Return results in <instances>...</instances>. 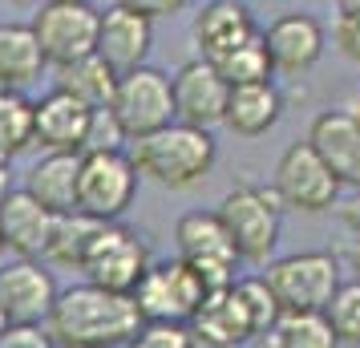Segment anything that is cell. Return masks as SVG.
<instances>
[{
    "mask_svg": "<svg viewBox=\"0 0 360 348\" xmlns=\"http://www.w3.org/2000/svg\"><path fill=\"white\" fill-rule=\"evenodd\" d=\"M142 324L134 296L105 292L98 283L61 288L45 316L53 348H126Z\"/></svg>",
    "mask_w": 360,
    "mask_h": 348,
    "instance_id": "6da1fadb",
    "label": "cell"
},
{
    "mask_svg": "<svg viewBox=\"0 0 360 348\" xmlns=\"http://www.w3.org/2000/svg\"><path fill=\"white\" fill-rule=\"evenodd\" d=\"M130 162L138 174L154 179L166 191H191L214 170L219 146H214L211 130H198L186 122H170L162 130L134 138L130 142Z\"/></svg>",
    "mask_w": 360,
    "mask_h": 348,
    "instance_id": "7a4b0ae2",
    "label": "cell"
},
{
    "mask_svg": "<svg viewBox=\"0 0 360 348\" xmlns=\"http://www.w3.org/2000/svg\"><path fill=\"white\" fill-rule=\"evenodd\" d=\"M214 215L227 227L231 247L243 264H267L271 259V251L279 243V215H283V202L271 186H235L223 195Z\"/></svg>",
    "mask_w": 360,
    "mask_h": 348,
    "instance_id": "3957f363",
    "label": "cell"
},
{
    "mask_svg": "<svg viewBox=\"0 0 360 348\" xmlns=\"http://www.w3.org/2000/svg\"><path fill=\"white\" fill-rule=\"evenodd\" d=\"M267 292L276 296L283 312H324L332 292L340 288V264L332 251H295L283 259H271L263 271Z\"/></svg>",
    "mask_w": 360,
    "mask_h": 348,
    "instance_id": "277c9868",
    "label": "cell"
},
{
    "mask_svg": "<svg viewBox=\"0 0 360 348\" xmlns=\"http://www.w3.org/2000/svg\"><path fill=\"white\" fill-rule=\"evenodd\" d=\"M138 170L126 150H94L77 162V211L98 223H117L138 199Z\"/></svg>",
    "mask_w": 360,
    "mask_h": 348,
    "instance_id": "5b68a950",
    "label": "cell"
},
{
    "mask_svg": "<svg viewBox=\"0 0 360 348\" xmlns=\"http://www.w3.org/2000/svg\"><path fill=\"white\" fill-rule=\"evenodd\" d=\"M146 267H150L146 239L117 219V223H101L98 227V235H94V243H89L77 271H85V283H98L105 292L130 296L138 288V280L146 276Z\"/></svg>",
    "mask_w": 360,
    "mask_h": 348,
    "instance_id": "8992f818",
    "label": "cell"
},
{
    "mask_svg": "<svg viewBox=\"0 0 360 348\" xmlns=\"http://www.w3.org/2000/svg\"><path fill=\"white\" fill-rule=\"evenodd\" d=\"M110 114L117 117V126L126 138H146V134L162 130L174 122V94H170V77L154 65H138L117 73L114 101Z\"/></svg>",
    "mask_w": 360,
    "mask_h": 348,
    "instance_id": "52a82bcc",
    "label": "cell"
},
{
    "mask_svg": "<svg viewBox=\"0 0 360 348\" xmlns=\"http://www.w3.org/2000/svg\"><path fill=\"white\" fill-rule=\"evenodd\" d=\"M174 243H179V259L195 267V276L202 280L207 292L235 283L239 255H235L227 227L219 223L214 211H186L174 223Z\"/></svg>",
    "mask_w": 360,
    "mask_h": 348,
    "instance_id": "ba28073f",
    "label": "cell"
},
{
    "mask_svg": "<svg viewBox=\"0 0 360 348\" xmlns=\"http://www.w3.org/2000/svg\"><path fill=\"white\" fill-rule=\"evenodd\" d=\"M142 320H170V324H191L195 308L202 304L207 288L195 276V267L182 259H166V264H150L146 276L138 280L130 292Z\"/></svg>",
    "mask_w": 360,
    "mask_h": 348,
    "instance_id": "9c48e42d",
    "label": "cell"
},
{
    "mask_svg": "<svg viewBox=\"0 0 360 348\" xmlns=\"http://www.w3.org/2000/svg\"><path fill=\"white\" fill-rule=\"evenodd\" d=\"M271 191L279 195L283 207L304 211V215L332 211L336 199H340V183L332 179V170L316 158V150H311L308 142H292V146L279 154Z\"/></svg>",
    "mask_w": 360,
    "mask_h": 348,
    "instance_id": "30bf717a",
    "label": "cell"
},
{
    "mask_svg": "<svg viewBox=\"0 0 360 348\" xmlns=\"http://www.w3.org/2000/svg\"><path fill=\"white\" fill-rule=\"evenodd\" d=\"M37 45L49 65L77 61L98 45V8L94 4H69V0H41L37 17L29 20Z\"/></svg>",
    "mask_w": 360,
    "mask_h": 348,
    "instance_id": "8fae6325",
    "label": "cell"
},
{
    "mask_svg": "<svg viewBox=\"0 0 360 348\" xmlns=\"http://www.w3.org/2000/svg\"><path fill=\"white\" fill-rule=\"evenodd\" d=\"M170 94H174V122H186V126H198V130L223 126L231 85L219 77V69L211 61H202V57L186 61L170 77Z\"/></svg>",
    "mask_w": 360,
    "mask_h": 348,
    "instance_id": "7c38bea8",
    "label": "cell"
},
{
    "mask_svg": "<svg viewBox=\"0 0 360 348\" xmlns=\"http://www.w3.org/2000/svg\"><path fill=\"white\" fill-rule=\"evenodd\" d=\"M57 292L61 288L53 280L49 264L41 259H17L0 267V308L8 316V324H45Z\"/></svg>",
    "mask_w": 360,
    "mask_h": 348,
    "instance_id": "4fadbf2b",
    "label": "cell"
},
{
    "mask_svg": "<svg viewBox=\"0 0 360 348\" xmlns=\"http://www.w3.org/2000/svg\"><path fill=\"white\" fill-rule=\"evenodd\" d=\"M263 45H267V57H271L276 73L300 77L324 57L328 33L311 13H283L263 29Z\"/></svg>",
    "mask_w": 360,
    "mask_h": 348,
    "instance_id": "5bb4252c",
    "label": "cell"
},
{
    "mask_svg": "<svg viewBox=\"0 0 360 348\" xmlns=\"http://www.w3.org/2000/svg\"><path fill=\"white\" fill-rule=\"evenodd\" d=\"M150 49H154V20L134 13L126 4H110L105 13H98V53L114 73L146 65Z\"/></svg>",
    "mask_w": 360,
    "mask_h": 348,
    "instance_id": "9a60e30c",
    "label": "cell"
},
{
    "mask_svg": "<svg viewBox=\"0 0 360 348\" xmlns=\"http://www.w3.org/2000/svg\"><path fill=\"white\" fill-rule=\"evenodd\" d=\"M89 114L94 110L77 98L49 89L41 101H33V146H41L45 154H82Z\"/></svg>",
    "mask_w": 360,
    "mask_h": 348,
    "instance_id": "2e32d148",
    "label": "cell"
},
{
    "mask_svg": "<svg viewBox=\"0 0 360 348\" xmlns=\"http://www.w3.org/2000/svg\"><path fill=\"white\" fill-rule=\"evenodd\" d=\"M186 328L195 332V340L202 348H243L247 340L255 336L251 316H247L243 299H239V292H235V283L207 292Z\"/></svg>",
    "mask_w": 360,
    "mask_h": 348,
    "instance_id": "e0dca14e",
    "label": "cell"
},
{
    "mask_svg": "<svg viewBox=\"0 0 360 348\" xmlns=\"http://www.w3.org/2000/svg\"><path fill=\"white\" fill-rule=\"evenodd\" d=\"M304 142L316 150V158L332 170L336 183L360 191V130L348 117V110H324L311 122Z\"/></svg>",
    "mask_w": 360,
    "mask_h": 348,
    "instance_id": "ac0fdd59",
    "label": "cell"
},
{
    "mask_svg": "<svg viewBox=\"0 0 360 348\" xmlns=\"http://www.w3.org/2000/svg\"><path fill=\"white\" fill-rule=\"evenodd\" d=\"M259 33L255 20L239 0H207L195 13V25H191V37L198 45V57L202 61H219L223 53H231L235 45H243Z\"/></svg>",
    "mask_w": 360,
    "mask_h": 348,
    "instance_id": "d6986e66",
    "label": "cell"
},
{
    "mask_svg": "<svg viewBox=\"0 0 360 348\" xmlns=\"http://www.w3.org/2000/svg\"><path fill=\"white\" fill-rule=\"evenodd\" d=\"M53 215L25 191L13 186L8 199L0 202V235H4V251H13L17 259H41L45 239H49Z\"/></svg>",
    "mask_w": 360,
    "mask_h": 348,
    "instance_id": "ffe728a7",
    "label": "cell"
},
{
    "mask_svg": "<svg viewBox=\"0 0 360 348\" xmlns=\"http://www.w3.org/2000/svg\"><path fill=\"white\" fill-rule=\"evenodd\" d=\"M283 117V94L276 82H251V85H231L223 126L239 138H263V134Z\"/></svg>",
    "mask_w": 360,
    "mask_h": 348,
    "instance_id": "44dd1931",
    "label": "cell"
},
{
    "mask_svg": "<svg viewBox=\"0 0 360 348\" xmlns=\"http://www.w3.org/2000/svg\"><path fill=\"white\" fill-rule=\"evenodd\" d=\"M77 162H82V154H45V158L25 174V191H29L49 215H69V211H77Z\"/></svg>",
    "mask_w": 360,
    "mask_h": 348,
    "instance_id": "7402d4cb",
    "label": "cell"
},
{
    "mask_svg": "<svg viewBox=\"0 0 360 348\" xmlns=\"http://www.w3.org/2000/svg\"><path fill=\"white\" fill-rule=\"evenodd\" d=\"M114 85H117V73L101 61L98 53H85L77 61L57 65V77H53V89L77 98L82 105H89V110H110Z\"/></svg>",
    "mask_w": 360,
    "mask_h": 348,
    "instance_id": "603a6c76",
    "label": "cell"
},
{
    "mask_svg": "<svg viewBox=\"0 0 360 348\" xmlns=\"http://www.w3.org/2000/svg\"><path fill=\"white\" fill-rule=\"evenodd\" d=\"M49 65L45 53L37 45V37L29 25L4 20L0 25V85L4 89H25L41 77V69Z\"/></svg>",
    "mask_w": 360,
    "mask_h": 348,
    "instance_id": "cb8c5ba5",
    "label": "cell"
},
{
    "mask_svg": "<svg viewBox=\"0 0 360 348\" xmlns=\"http://www.w3.org/2000/svg\"><path fill=\"white\" fill-rule=\"evenodd\" d=\"M98 219L82 215V211H69V215H53V227H49V239H45V251H41V264L49 267H82L85 251L98 235Z\"/></svg>",
    "mask_w": 360,
    "mask_h": 348,
    "instance_id": "d4e9b609",
    "label": "cell"
},
{
    "mask_svg": "<svg viewBox=\"0 0 360 348\" xmlns=\"http://www.w3.org/2000/svg\"><path fill=\"white\" fill-rule=\"evenodd\" d=\"M33 146V101L25 89H0V158L13 162Z\"/></svg>",
    "mask_w": 360,
    "mask_h": 348,
    "instance_id": "484cf974",
    "label": "cell"
},
{
    "mask_svg": "<svg viewBox=\"0 0 360 348\" xmlns=\"http://www.w3.org/2000/svg\"><path fill=\"white\" fill-rule=\"evenodd\" d=\"M219 69V77L227 85H251V82H271V57H267V45H263V33H255L251 41L235 45L231 53H223L219 61H211Z\"/></svg>",
    "mask_w": 360,
    "mask_h": 348,
    "instance_id": "4316f807",
    "label": "cell"
},
{
    "mask_svg": "<svg viewBox=\"0 0 360 348\" xmlns=\"http://www.w3.org/2000/svg\"><path fill=\"white\" fill-rule=\"evenodd\" d=\"M271 332H276L279 348H340L324 312H283Z\"/></svg>",
    "mask_w": 360,
    "mask_h": 348,
    "instance_id": "83f0119b",
    "label": "cell"
},
{
    "mask_svg": "<svg viewBox=\"0 0 360 348\" xmlns=\"http://www.w3.org/2000/svg\"><path fill=\"white\" fill-rule=\"evenodd\" d=\"M324 320L336 344H348V348H360V283H340L332 299L324 304Z\"/></svg>",
    "mask_w": 360,
    "mask_h": 348,
    "instance_id": "f1b7e54d",
    "label": "cell"
},
{
    "mask_svg": "<svg viewBox=\"0 0 360 348\" xmlns=\"http://www.w3.org/2000/svg\"><path fill=\"white\" fill-rule=\"evenodd\" d=\"M235 292H239V299H243L247 316H251V328H255V336H259V332H267V328H276L279 304H276V296L267 292L263 276H251V280H235Z\"/></svg>",
    "mask_w": 360,
    "mask_h": 348,
    "instance_id": "f546056e",
    "label": "cell"
},
{
    "mask_svg": "<svg viewBox=\"0 0 360 348\" xmlns=\"http://www.w3.org/2000/svg\"><path fill=\"white\" fill-rule=\"evenodd\" d=\"M126 348H198L195 332L186 324H170V320H146L134 332V340Z\"/></svg>",
    "mask_w": 360,
    "mask_h": 348,
    "instance_id": "4dcf8cb0",
    "label": "cell"
},
{
    "mask_svg": "<svg viewBox=\"0 0 360 348\" xmlns=\"http://www.w3.org/2000/svg\"><path fill=\"white\" fill-rule=\"evenodd\" d=\"M126 134L117 126V117L110 110H94L89 114V130H85V142H82V154H94V150H126Z\"/></svg>",
    "mask_w": 360,
    "mask_h": 348,
    "instance_id": "1f68e13d",
    "label": "cell"
},
{
    "mask_svg": "<svg viewBox=\"0 0 360 348\" xmlns=\"http://www.w3.org/2000/svg\"><path fill=\"white\" fill-rule=\"evenodd\" d=\"M0 348H53V336L45 324H8Z\"/></svg>",
    "mask_w": 360,
    "mask_h": 348,
    "instance_id": "d6a6232c",
    "label": "cell"
},
{
    "mask_svg": "<svg viewBox=\"0 0 360 348\" xmlns=\"http://www.w3.org/2000/svg\"><path fill=\"white\" fill-rule=\"evenodd\" d=\"M332 41H336V49L352 61V65H360V20H336V29H332Z\"/></svg>",
    "mask_w": 360,
    "mask_h": 348,
    "instance_id": "836d02e7",
    "label": "cell"
},
{
    "mask_svg": "<svg viewBox=\"0 0 360 348\" xmlns=\"http://www.w3.org/2000/svg\"><path fill=\"white\" fill-rule=\"evenodd\" d=\"M114 4H126V8H134V13H142V17H174V13H182L191 0H114Z\"/></svg>",
    "mask_w": 360,
    "mask_h": 348,
    "instance_id": "e575fe53",
    "label": "cell"
},
{
    "mask_svg": "<svg viewBox=\"0 0 360 348\" xmlns=\"http://www.w3.org/2000/svg\"><path fill=\"white\" fill-rule=\"evenodd\" d=\"M340 223H344V227H348L352 235H356V243H360V191L340 207Z\"/></svg>",
    "mask_w": 360,
    "mask_h": 348,
    "instance_id": "d590c367",
    "label": "cell"
},
{
    "mask_svg": "<svg viewBox=\"0 0 360 348\" xmlns=\"http://www.w3.org/2000/svg\"><path fill=\"white\" fill-rule=\"evenodd\" d=\"M247 348H279V340H276V332L267 328V332H259V336H251Z\"/></svg>",
    "mask_w": 360,
    "mask_h": 348,
    "instance_id": "8d00e7d4",
    "label": "cell"
},
{
    "mask_svg": "<svg viewBox=\"0 0 360 348\" xmlns=\"http://www.w3.org/2000/svg\"><path fill=\"white\" fill-rule=\"evenodd\" d=\"M336 8L344 20H360V0H336Z\"/></svg>",
    "mask_w": 360,
    "mask_h": 348,
    "instance_id": "74e56055",
    "label": "cell"
},
{
    "mask_svg": "<svg viewBox=\"0 0 360 348\" xmlns=\"http://www.w3.org/2000/svg\"><path fill=\"white\" fill-rule=\"evenodd\" d=\"M344 259H348V267H352V280L360 283V243H352V247L344 251Z\"/></svg>",
    "mask_w": 360,
    "mask_h": 348,
    "instance_id": "f35d334b",
    "label": "cell"
},
{
    "mask_svg": "<svg viewBox=\"0 0 360 348\" xmlns=\"http://www.w3.org/2000/svg\"><path fill=\"white\" fill-rule=\"evenodd\" d=\"M8 191H13V174H8V162H0V202L8 199Z\"/></svg>",
    "mask_w": 360,
    "mask_h": 348,
    "instance_id": "ab89813d",
    "label": "cell"
},
{
    "mask_svg": "<svg viewBox=\"0 0 360 348\" xmlns=\"http://www.w3.org/2000/svg\"><path fill=\"white\" fill-rule=\"evenodd\" d=\"M348 117H352V122H356V130H360V98L352 101V105H348Z\"/></svg>",
    "mask_w": 360,
    "mask_h": 348,
    "instance_id": "60d3db41",
    "label": "cell"
},
{
    "mask_svg": "<svg viewBox=\"0 0 360 348\" xmlns=\"http://www.w3.org/2000/svg\"><path fill=\"white\" fill-rule=\"evenodd\" d=\"M8 332V316H4V308H0V336Z\"/></svg>",
    "mask_w": 360,
    "mask_h": 348,
    "instance_id": "b9f144b4",
    "label": "cell"
},
{
    "mask_svg": "<svg viewBox=\"0 0 360 348\" xmlns=\"http://www.w3.org/2000/svg\"><path fill=\"white\" fill-rule=\"evenodd\" d=\"M8 4H17V8H25V4H37V0H8Z\"/></svg>",
    "mask_w": 360,
    "mask_h": 348,
    "instance_id": "7bdbcfd3",
    "label": "cell"
},
{
    "mask_svg": "<svg viewBox=\"0 0 360 348\" xmlns=\"http://www.w3.org/2000/svg\"><path fill=\"white\" fill-rule=\"evenodd\" d=\"M0 255H4V235H0Z\"/></svg>",
    "mask_w": 360,
    "mask_h": 348,
    "instance_id": "ee69618b",
    "label": "cell"
},
{
    "mask_svg": "<svg viewBox=\"0 0 360 348\" xmlns=\"http://www.w3.org/2000/svg\"><path fill=\"white\" fill-rule=\"evenodd\" d=\"M69 4H89V0H69Z\"/></svg>",
    "mask_w": 360,
    "mask_h": 348,
    "instance_id": "f6af8a7d",
    "label": "cell"
},
{
    "mask_svg": "<svg viewBox=\"0 0 360 348\" xmlns=\"http://www.w3.org/2000/svg\"><path fill=\"white\" fill-rule=\"evenodd\" d=\"M0 162H4V158H0Z\"/></svg>",
    "mask_w": 360,
    "mask_h": 348,
    "instance_id": "bcb514c9",
    "label": "cell"
},
{
    "mask_svg": "<svg viewBox=\"0 0 360 348\" xmlns=\"http://www.w3.org/2000/svg\"><path fill=\"white\" fill-rule=\"evenodd\" d=\"M0 89H4V85H0Z\"/></svg>",
    "mask_w": 360,
    "mask_h": 348,
    "instance_id": "7dc6e473",
    "label": "cell"
}]
</instances>
